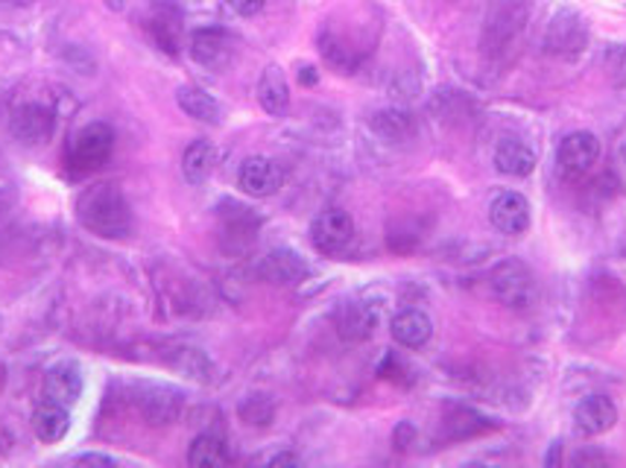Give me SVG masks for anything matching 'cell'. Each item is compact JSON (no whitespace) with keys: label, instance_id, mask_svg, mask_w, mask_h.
I'll use <instances>...</instances> for the list:
<instances>
[{"label":"cell","instance_id":"38","mask_svg":"<svg viewBox=\"0 0 626 468\" xmlns=\"http://www.w3.org/2000/svg\"><path fill=\"white\" fill-rule=\"evenodd\" d=\"M621 161H624V167H626V141H624V147H621Z\"/></svg>","mask_w":626,"mask_h":468},{"label":"cell","instance_id":"7","mask_svg":"<svg viewBox=\"0 0 626 468\" xmlns=\"http://www.w3.org/2000/svg\"><path fill=\"white\" fill-rule=\"evenodd\" d=\"M355 241V220L343 209H325L311 223V243L320 255H339Z\"/></svg>","mask_w":626,"mask_h":468},{"label":"cell","instance_id":"17","mask_svg":"<svg viewBox=\"0 0 626 468\" xmlns=\"http://www.w3.org/2000/svg\"><path fill=\"white\" fill-rule=\"evenodd\" d=\"M390 334L399 346L422 348L434 337V322H431V316H427L425 311H418V308H404V311L392 316Z\"/></svg>","mask_w":626,"mask_h":468},{"label":"cell","instance_id":"16","mask_svg":"<svg viewBox=\"0 0 626 468\" xmlns=\"http://www.w3.org/2000/svg\"><path fill=\"white\" fill-rule=\"evenodd\" d=\"M378 322H381V308L372 302H346L337 311L339 337L348 339V343L372 337Z\"/></svg>","mask_w":626,"mask_h":468},{"label":"cell","instance_id":"30","mask_svg":"<svg viewBox=\"0 0 626 468\" xmlns=\"http://www.w3.org/2000/svg\"><path fill=\"white\" fill-rule=\"evenodd\" d=\"M149 33H153V38H156V44L161 47V51H167L170 56L179 53V35H182V26H179L176 18H165V15L153 18Z\"/></svg>","mask_w":626,"mask_h":468},{"label":"cell","instance_id":"31","mask_svg":"<svg viewBox=\"0 0 626 468\" xmlns=\"http://www.w3.org/2000/svg\"><path fill=\"white\" fill-rule=\"evenodd\" d=\"M392 439H395V448H399V452H407L410 445H413V439H416V427L410 425V422H401V425L395 427Z\"/></svg>","mask_w":626,"mask_h":468},{"label":"cell","instance_id":"25","mask_svg":"<svg viewBox=\"0 0 626 468\" xmlns=\"http://www.w3.org/2000/svg\"><path fill=\"white\" fill-rule=\"evenodd\" d=\"M214 158H217V153H214L211 141H193L182 156V176L191 185L209 182L211 170H214Z\"/></svg>","mask_w":626,"mask_h":468},{"label":"cell","instance_id":"28","mask_svg":"<svg viewBox=\"0 0 626 468\" xmlns=\"http://www.w3.org/2000/svg\"><path fill=\"white\" fill-rule=\"evenodd\" d=\"M237 416L249 427H270L272 419H276V399L267 392H249L237 404Z\"/></svg>","mask_w":626,"mask_h":468},{"label":"cell","instance_id":"2","mask_svg":"<svg viewBox=\"0 0 626 468\" xmlns=\"http://www.w3.org/2000/svg\"><path fill=\"white\" fill-rule=\"evenodd\" d=\"M527 21H530V0H495L480 35L483 56L501 65L515 51V44L522 42Z\"/></svg>","mask_w":626,"mask_h":468},{"label":"cell","instance_id":"21","mask_svg":"<svg viewBox=\"0 0 626 468\" xmlns=\"http://www.w3.org/2000/svg\"><path fill=\"white\" fill-rule=\"evenodd\" d=\"M258 103L267 114L281 118L290 109V86L279 65H267L258 79Z\"/></svg>","mask_w":626,"mask_h":468},{"label":"cell","instance_id":"37","mask_svg":"<svg viewBox=\"0 0 626 468\" xmlns=\"http://www.w3.org/2000/svg\"><path fill=\"white\" fill-rule=\"evenodd\" d=\"M548 463H559V443L554 445V452L548 454Z\"/></svg>","mask_w":626,"mask_h":468},{"label":"cell","instance_id":"36","mask_svg":"<svg viewBox=\"0 0 626 468\" xmlns=\"http://www.w3.org/2000/svg\"><path fill=\"white\" fill-rule=\"evenodd\" d=\"M105 7L112 9V12H123V9H126V3H130V0H103Z\"/></svg>","mask_w":626,"mask_h":468},{"label":"cell","instance_id":"10","mask_svg":"<svg viewBox=\"0 0 626 468\" xmlns=\"http://www.w3.org/2000/svg\"><path fill=\"white\" fill-rule=\"evenodd\" d=\"M53 126H56V114L44 103L18 105L9 121V130L21 144H44L53 135Z\"/></svg>","mask_w":626,"mask_h":468},{"label":"cell","instance_id":"12","mask_svg":"<svg viewBox=\"0 0 626 468\" xmlns=\"http://www.w3.org/2000/svg\"><path fill=\"white\" fill-rule=\"evenodd\" d=\"M237 185L246 197L255 200H267L272 193H279L281 188V170L272 158L264 156H249L237 170Z\"/></svg>","mask_w":626,"mask_h":468},{"label":"cell","instance_id":"6","mask_svg":"<svg viewBox=\"0 0 626 468\" xmlns=\"http://www.w3.org/2000/svg\"><path fill=\"white\" fill-rule=\"evenodd\" d=\"M601 138L594 132H571L559 141L557 149V170L566 182H583L601 161Z\"/></svg>","mask_w":626,"mask_h":468},{"label":"cell","instance_id":"3","mask_svg":"<svg viewBox=\"0 0 626 468\" xmlns=\"http://www.w3.org/2000/svg\"><path fill=\"white\" fill-rule=\"evenodd\" d=\"M489 290L510 311H530L539 302V281L518 258H506L489 272Z\"/></svg>","mask_w":626,"mask_h":468},{"label":"cell","instance_id":"20","mask_svg":"<svg viewBox=\"0 0 626 468\" xmlns=\"http://www.w3.org/2000/svg\"><path fill=\"white\" fill-rule=\"evenodd\" d=\"M261 276L272 285H299L311 276L308 260L293 249H272L267 258L261 260Z\"/></svg>","mask_w":626,"mask_h":468},{"label":"cell","instance_id":"35","mask_svg":"<svg viewBox=\"0 0 626 468\" xmlns=\"http://www.w3.org/2000/svg\"><path fill=\"white\" fill-rule=\"evenodd\" d=\"M299 82H302V86H316V82H320V74H316L313 65H302V68H299Z\"/></svg>","mask_w":626,"mask_h":468},{"label":"cell","instance_id":"26","mask_svg":"<svg viewBox=\"0 0 626 468\" xmlns=\"http://www.w3.org/2000/svg\"><path fill=\"white\" fill-rule=\"evenodd\" d=\"M320 51L331 68L339 70V74H355V68L360 65V53H357L355 47H348V42H343V38L331 33V30H325V33L320 35Z\"/></svg>","mask_w":626,"mask_h":468},{"label":"cell","instance_id":"18","mask_svg":"<svg viewBox=\"0 0 626 468\" xmlns=\"http://www.w3.org/2000/svg\"><path fill=\"white\" fill-rule=\"evenodd\" d=\"M443 431L451 443H466V439L495 431V425L487 416H480L478 410L466 408V404H448L443 413Z\"/></svg>","mask_w":626,"mask_h":468},{"label":"cell","instance_id":"11","mask_svg":"<svg viewBox=\"0 0 626 468\" xmlns=\"http://www.w3.org/2000/svg\"><path fill=\"white\" fill-rule=\"evenodd\" d=\"M82 369L74 360H62V364L51 366L47 375H44L42 383V395L47 401H56L62 408H74L79 399H82Z\"/></svg>","mask_w":626,"mask_h":468},{"label":"cell","instance_id":"19","mask_svg":"<svg viewBox=\"0 0 626 468\" xmlns=\"http://www.w3.org/2000/svg\"><path fill=\"white\" fill-rule=\"evenodd\" d=\"M188 51H191L193 62H200L202 68H223L232 56V38H228L223 30H197L191 33V42H188Z\"/></svg>","mask_w":626,"mask_h":468},{"label":"cell","instance_id":"4","mask_svg":"<svg viewBox=\"0 0 626 468\" xmlns=\"http://www.w3.org/2000/svg\"><path fill=\"white\" fill-rule=\"evenodd\" d=\"M114 132L109 123H88L70 138L68 144V167L74 174H94L112 158Z\"/></svg>","mask_w":626,"mask_h":468},{"label":"cell","instance_id":"32","mask_svg":"<svg viewBox=\"0 0 626 468\" xmlns=\"http://www.w3.org/2000/svg\"><path fill=\"white\" fill-rule=\"evenodd\" d=\"M228 7L235 9L237 15H244V18H253V15H258L264 9V3L267 0H226Z\"/></svg>","mask_w":626,"mask_h":468},{"label":"cell","instance_id":"40","mask_svg":"<svg viewBox=\"0 0 626 468\" xmlns=\"http://www.w3.org/2000/svg\"><path fill=\"white\" fill-rule=\"evenodd\" d=\"M161 3H167V0H161Z\"/></svg>","mask_w":626,"mask_h":468},{"label":"cell","instance_id":"24","mask_svg":"<svg viewBox=\"0 0 626 468\" xmlns=\"http://www.w3.org/2000/svg\"><path fill=\"white\" fill-rule=\"evenodd\" d=\"M176 105L182 109L188 118L200 123H220L223 121V105L217 103V97L209 94L200 86H182L176 91Z\"/></svg>","mask_w":626,"mask_h":468},{"label":"cell","instance_id":"13","mask_svg":"<svg viewBox=\"0 0 626 468\" xmlns=\"http://www.w3.org/2000/svg\"><path fill=\"white\" fill-rule=\"evenodd\" d=\"M492 161H495V170L501 176H510V179H527V176L536 170L539 165V156L536 149L527 144L518 135H506V138L498 141L495 153H492Z\"/></svg>","mask_w":626,"mask_h":468},{"label":"cell","instance_id":"1","mask_svg":"<svg viewBox=\"0 0 626 468\" xmlns=\"http://www.w3.org/2000/svg\"><path fill=\"white\" fill-rule=\"evenodd\" d=\"M77 220L86 232L103 241H121L132 232V209L114 185H94L79 193Z\"/></svg>","mask_w":626,"mask_h":468},{"label":"cell","instance_id":"8","mask_svg":"<svg viewBox=\"0 0 626 468\" xmlns=\"http://www.w3.org/2000/svg\"><path fill=\"white\" fill-rule=\"evenodd\" d=\"M138 410L149 425H170L182 413V392L165 383H141Z\"/></svg>","mask_w":626,"mask_h":468},{"label":"cell","instance_id":"27","mask_svg":"<svg viewBox=\"0 0 626 468\" xmlns=\"http://www.w3.org/2000/svg\"><path fill=\"white\" fill-rule=\"evenodd\" d=\"M188 463L193 468H217V466H226L228 463V452H226V443L214 434H202L197 436L188 448Z\"/></svg>","mask_w":626,"mask_h":468},{"label":"cell","instance_id":"34","mask_svg":"<svg viewBox=\"0 0 626 468\" xmlns=\"http://www.w3.org/2000/svg\"><path fill=\"white\" fill-rule=\"evenodd\" d=\"M264 463H267V466H302V460H299L297 454H290V452L270 454Z\"/></svg>","mask_w":626,"mask_h":468},{"label":"cell","instance_id":"14","mask_svg":"<svg viewBox=\"0 0 626 468\" xmlns=\"http://www.w3.org/2000/svg\"><path fill=\"white\" fill-rule=\"evenodd\" d=\"M489 220H492V226L501 234L518 237V234L530 229V200L522 197L518 191L498 193L492 205H489Z\"/></svg>","mask_w":626,"mask_h":468},{"label":"cell","instance_id":"23","mask_svg":"<svg viewBox=\"0 0 626 468\" xmlns=\"http://www.w3.org/2000/svg\"><path fill=\"white\" fill-rule=\"evenodd\" d=\"M369 126L387 144H407L416 138V121L404 109H381L369 118Z\"/></svg>","mask_w":626,"mask_h":468},{"label":"cell","instance_id":"39","mask_svg":"<svg viewBox=\"0 0 626 468\" xmlns=\"http://www.w3.org/2000/svg\"><path fill=\"white\" fill-rule=\"evenodd\" d=\"M0 328H3V320H0Z\"/></svg>","mask_w":626,"mask_h":468},{"label":"cell","instance_id":"22","mask_svg":"<svg viewBox=\"0 0 626 468\" xmlns=\"http://www.w3.org/2000/svg\"><path fill=\"white\" fill-rule=\"evenodd\" d=\"M68 427H70L68 408H62L56 401L42 399V404L33 410V434L38 436V443L44 445L62 443V439L68 436Z\"/></svg>","mask_w":626,"mask_h":468},{"label":"cell","instance_id":"5","mask_svg":"<svg viewBox=\"0 0 626 468\" xmlns=\"http://www.w3.org/2000/svg\"><path fill=\"white\" fill-rule=\"evenodd\" d=\"M545 53L557 59H577L589 47V24L577 9H557L545 30Z\"/></svg>","mask_w":626,"mask_h":468},{"label":"cell","instance_id":"15","mask_svg":"<svg viewBox=\"0 0 626 468\" xmlns=\"http://www.w3.org/2000/svg\"><path fill=\"white\" fill-rule=\"evenodd\" d=\"M220 226H223V241H226L228 249L241 252L246 249V246H253L261 220L255 218L253 209H246L241 202H223V209H220Z\"/></svg>","mask_w":626,"mask_h":468},{"label":"cell","instance_id":"33","mask_svg":"<svg viewBox=\"0 0 626 468\" xmlns=\"http://www.w3.org/2000/svg\"><path fill=\"white\" fill-rule=\"evenodd\" d=\"M74 463H79V466H118V457H105V454H79V457H74Z\"/></svg>","mask_w":626,"mask_h":468},{"label":"cell","instance_id":"29","mask_svg":"<svg viewBox=\"0 0 626 468\" xmlns=\"http://www.w3.org/2000/svg\"><path fill=\"white\" fill-rule=\"evenodd\" d=\"M174 366L176 369H182L188 378H197V381H211V360L202 355L200 348H188V346H179L174 352Z\"/></svg>","mask_w":626,"mask_h":468},{"label":"cell","instance_id":"9","mask_svg":"<svg viewBox=\"0 0 626 468\" xmlns=\"http://www.w3.org/2000/svg\"><path fill=\"white\" fill-rule=\"evenodd\" d=\"M618 425V408L612 404L610 395H585L574 408V431L583 439L610 434Z\"/></svg>","mask_w":626,"mask_h":468}]
</instances>
